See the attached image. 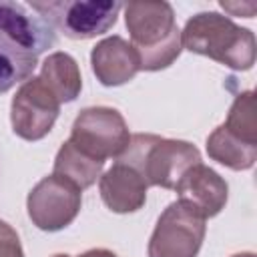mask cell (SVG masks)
<instances>
[{
	"instance_id": "cell-1",
	"label": "cell",
	"mask_w": 257,
	"mask_h": 257,
	"mask_svg": "<svg viewBox=\"0 0 257 257\" xmlns=\"http://www.w3.org/2000/svg\"><path fill=\"white\" fill-rule=\"evenodd\" d=\"M52 44L54 28L40 14L20 2H0V94L28 80Z\"/></svg>"
},
{
	"instance_id": "cell-2",
	"label": "cell",
	"mask_w": 257,
	"mask_h": 257,
	"mask_svg": "<svg viewBox=\"0 0 257 257\" xmlns=\"http://www.w3.org/2000/svg\"><path fill=\"white\" fill-rule=\"evenodd\" d=\"M122 8L141 70L171 66L183 48L173 6L169 2H128Z\"/></svg>"
},
{
	"instance_id": "cell-3",
	"label": "cell",
	"mask_w": 257,
	"mask_h": 257,
	"mask_svg": "<svg viewBox=\"0 0 257 257\" xmlns=\"http://www.w3.org/2000/svg\"><path fill=\"white\" fill-rule=\"evenodd\" d=\"M181 44L189 52L209 56L233 70H249L255 62V36L217 12H199L187 20Z\"/></svg>"
},
{
	"instance_id": "cell-4",
	"label": "cell",
	"mask_w": 257,
	"mask_h": 257,
	"mask_svg": "<svg viewBox=\"0 0 257 257\" xmlns=\"http://www.w3.org/2000/svg\"><path fill=\"white\" fill-rule=\"evenodd\" d=\"M137 169L147 185L175 189L181 177L197 163L201 153L195 145L177 139H161L157 135H133L122 155L116 159Z\"/></svg>"
},
{
	"instance_id": "cell-5",
	"label": "cell",
	"mask_w": 257,
	"mask_h": 257,
	"mask_svg": "<svg viewBox=\"0 0 257 257\" xmlns=\"http://www.w3.org/2000/svg\"><path fill=\"white\" fill-rule=\"evenodd\" d=\"M30 8L38 12L52 28H58L72 40H88L108 32L122 8L120 2H32Z\"/></svg>"
},
{
	"instance_id": "cell-6",
	"label": "cell",
	"mask_w": 257,
	"mask_h": 257,
	"mask_svg": "<svg viewBox=\"0 0 257 257\" xmlns=\"http://www.w3.org/2000/svg\"><path fill=\"white\" fill-rule=\"evenodd\" d=\"M205 217L185 201L171 203L149 241V257H197L205 239Z\"/></svg>"
},
{
	"instance_id": "cell-7",
	"label": "cell",
	"mask_w": 257,
	"mask_h": 257,
	"mask_svg": "<svg viewBox=\"0 0 257 257\" xmlns=\"http://www.w3.org/2000/svg\"><path fill=\"white\" fill-rule=\"evenodd\" d=\"M68 141L82 153L104 161L122 155L131 141V133L116 108L88 106L74 118Z\"/></svg>"
},
{
	"instance_id": "cell-8",
	"label": "cell",
	"mask_w": 257,
	"mask_h": 257,
	"mask_svg": "<svg viewBox=\"0 0 257 257\" xmlns=\"http://www.w3.org/2000/svg\"><path fill=\"white\" fill-rule=\"evenodd\" d=\"M80 189L58 175L38 181L26 199L30 221L42 231H60L68 227L80 211Z\"/></svg>"
},
{
	"instance_id": "cell-9",
	"label": "cell",
	"mask_w": 257,
	"mask_h": 257,
	"mask_svg": "<svg viewBox=\"0 0 257 257\" xmlns=\"http://www.w3.org/2000/svg\"><path fill=\"white\" fill-rule=\"evenodd\" d=\"M58 98L50 92L40 76H32L18 86L12 98V131L24 141H40L52 131L58 118Z\"/></svg>"
},
{
	"instance_id": "cell-10",
	"label": "cell",
	"mask_w": 257,
	"mask_h": 257,
	"mask_svg": "<svg viewBox=\"0 0 257 257\" xmlns=\"http://www.w3.org/2000/svg\"><path fill=\"white\" fill-rule=\"evenodd\" d=\"M175 191L179 193V201H185L187 205L197 209L205 219L219 215L229 197L225 179L203 163L193 165L181 177Z\"/></svg>"
},
{
	"instance_id": "cell-11",
	"label": "cell",
	"mask_w": 257,
	"mask_h": 257,
	"mask_svg": "<svg viewBox=\"0 0 257 257\" xmlns=\"http://www.w3.org/2000/svg\"><path fill=\"white\" fill-rule=\"evenodd\" d=\"M92 72L104 86H120L135 78L141 70L139 54L131 42L120 36L100 40L90 52Z\"/></svg>"
},
{
	"instance_id": "cell-12",
	"label": "cell",
	"mask_w": 257,
	"mask_h": 257,
	"mask_svg": "<svg viewBox=\"0 0 257 257\" xmlns=\"http://www.w3.org/2000/svg\"><path fill=\"white\" fill-rule=\"evenodd\" d=\"M100 197L112 213H135L147 201V181L126 163L116 161L100 175Z\"/></svg>"
},
{
	"instance_id": "cell-13",
	"label": "cell",
	"mask_w": 257,
	"mask_h": 257,
	"mask_svg": "<svg viewBox=\"0 0 257 257\" xmlns=\"http://www.w3.org/2000/svg\"><path fill=\"white\" fill-rule=\"evenodd\" d=\"M42 82L58 98V102H72L82 88V78L76 60L66 52H52L40 70Z\"/></svg>"
},
{
	"instance_id": "cell-14",
	"label": "cell",
	"mask_w": 257,
	"mask_h": 257,
	"mask_svg": "<svg viewBox=\"0 0 257 257\" xmlns=\"http://www.w3.org/2000/svg\"><path fill=\"white\" fill-rule=\"evenodd\" d=\"M207 153L213 161L233 169L245 171L255 165L257 159V145L245 143L233 133H229L223 124L217 126L207 139Z\"/></svg>"
},
{
	"instance_id": "cell-15",
	"label": "cell",
	"mask_w": 257,
	"mask_h": 257,
	"mask_svg": "<svg viewBox=\"0 0 257 257\" xmlns=\"http://www.w3.org/2000/svg\"><path fill=\"white\" fill-rule=\"evenodd\" d=\"M102 165H104V161H98V159L82 153L70 141H66V143H62V147L56 153L54 175L64 177L66 181H70L72 185H76L82 191L96 183V179L102 173Z\"/></svg>"
},
{
	"instance_id": "cell-16",
	"label": "cell",
	"mask_w": 257,
	"mask_h": 257,
	"mask_svg": "<svg viewBox=\"0 0 257 257\" xmlns=\"http://www.w3.org/2000/svg\"><path fill=\"white\" fill-rule=\"evenodd\" d=\"M255 110H257L255 92L245 90L233 100L223 126L229 133H233L235 137H239L241 141L257 145V116H255Z\"/></svg>"
},
{
	"instance_id": "cell-17",
	"label": "cell",
	"mask_w": 257,
	"mask_h": 257,
	"mask_svg": "<svg viewBox=\"0 0 257 257\" xmlns=\"http://www.w3.org/2000/svg\"><path fill=\"white\" fill-rule=\"evenodd\" d=\"M0 257H24L18 233L0 219Z\"/></svg>"
},
{
	"instance_id": "cell-18",
	"label": "cell",
	"mask_w": 257,
	"mask_h": 257,
	"mask_svg": "<svg viewBox=\"0 0 257 257\" xmlns=\"http://www.w3.org/2000/svg\"><path fill=\"white\" fill-rule=\"evenodd\" d=\"M78 257H116V255L112 251H108V249H88Z\"/></svg>"
},
{
	"instance_id": "cell-19",
	"label": "cell",
	"mask_w": 257,
	"mask_h": 257,
	"mask_svg": "<svg viewBox=\"0 0 257 257\" xmlns=\"http://www.w3.org/2000/svg\"><path fill=\"white\" fill-rule=\"evenodd\" d=\"M231 257H255V253H237V255H231Z\"/></svg>"
},
{
	"instance_id": "cell-20",
	"label": "cell",
	"mask_w": 257,
	"mask_h": 257,
	"mask_svg": "<svg viewBox=\"0 0 257 257\" xmlns=\"http://www.w3.org/2000/svg\"><path fill=\"white\" fill-rule=\"evenodd\" d=\"M52 257H70V255H62V253H58V255H52Z\"/></svg>"
}]
</instances>
